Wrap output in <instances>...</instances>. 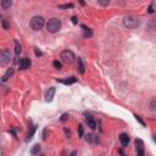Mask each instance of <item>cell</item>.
I'll return each instance as SVG.
<instances>
[{"mask_svg":"<svg viewBox=\"0 0 156 156\" xmlns=\"http://www.w3.org/2000/svg\"><path fill=\"white\" fill-rule=\"evenodd\" d=\"M14 72H15V71H14V68H9V70H7V71H6V73H5V75L3 76V78H1V79H3V82H6L7 79H9V78L14 75Z\"/></svg>","mask_w":156,"mask_h":156,"instance_id":"13","label":"cell"},{"mask_svg":"<svg viewBox=\"0 0 156 156\" xmlns=\"http://www.w3.org/2000/svg\"><path fill=\"white\" fill-rule=\"evenodd\" d=\"M60 9H72L73 4H63V5H59Z\"/></svg>","mask_w":156,"mask_h":156,"instance_id":"21","label":"cell"},{"mask_svg":"<svg viewBox=\"0 0 156 156\" xmlns=\"http://www.w3.org/2000/svg\"><path fill=\"white\" fill-rule=\"evenodd\" d=\"M34 53H36V56H38V57L43 55V53H42V51H40V50H39V49H38V48H34Z\"/></svg>","mask_w":156,"mask_h":156,"instance_id":"24","label":"cell"},{"mask_svg":"<svg viewBox=\"0 0 156 156\" xmlns=\"http://www.w3.org/2000/svg\"><path fill=\"white\" fill-rule=\"evenodd\" d=\"M155 103H156V101H155V99H154V100H152V101H151V105H150V106H151V108H150V109H151V110H152V111H154V110H155Z\"/></svg>","mask_w":156,"mask_h":156,"instance_id":"28","label":"cell"},{"mask_svg":"<svg viewBox=\"0 0 156 156\" xmlns=\"http://www.w3.org/2000/svg\"><path fill=\"white\" fill-rule=\"evenodd\" d=\"M10 61V53L7 49H1L0 50V65H6Z\"/></svg>","mask_w":156,"mask_h":156,"instance_id":"5","label":"cell"},{"mask_svg":"<svg viewBox=\"0 0 156 156\" xmlns=\"http://www.w3.org/2000/svg\"><path fill=\"white\" fill-rule=\"evenodd\" d=\"M67 118H68V113H63V115H62V117H61V121H62V122H65Z\"/></svg>","mask_w":156,"mask_h":156,"instance_id":"26","label":"cell"},{"mask_svg":"<svg viewBox=\"0 0 156 156\" xmlns=\"http://www.w3.org/2000/svg\"><path fill=\"white\" fill-rule=\"evenodd\" d=\"M154 12V10H152V5H150L149 6V14H152Z\"/></svg>","mask_w":156,"mask_h":156,"instance_id":"32","label":"cell"},{"mask_svg":"<svg viewBox=\"0 0 156 156\" xmlns=\"http://www.w3.org/2000/svg\"><path fill=\"white\" fill-rule=\"evenodd\" d=\"M82 28H83V32H84V34H83V36H84L85 38H87V37H92V36H93V32L90 31L89 28H87L85 26H82Z\"/></svg>","mask_w":156,"mask_h":156,"instance_id":"17","label":"cell"},{"mask_svg":"<svg viewBox=\"0 0 156 156\" xmlns=\"http://www.w3.org/2000/svg\"><path fill=\"white\" fill-rule=\"evenodd\" d=\"M43 139H46V128L43 130Z\"/></svg>","mask_w":156,"mask_h":156,"instance_id":"31","label":"cell"},{"mask_svg":"<svg viewBox=\"0 0 156 156\" xmlns=\"http://www.w3.org/2000/svg\"><path fill=\"white\" fill-rule=\"evenodd\" d=\"M39 151H40V145L39 144H36L31 150V154L32 155H39Z\"/></svg>","mask_w":156,"mask_h":156,"instance_id":"15","label":"cell"},{"mask_svg":"<svg viewBox=\"0 0 156 156\" xmlns=\"http://www.w3.org/2000/svg\"><path fill=\"white\" fill-rule=\"evenodd\" d=\"M53 65H54V67H55L56 70H61V68H62L61 62H60V61H57V60H56V61H54V63H53Z\"/></svg>","mask_w":156,"mask_h":156,"instance_id":"20","label":"cell"},{"mask_svg":"<svg viewBox=\"0 0 156 156\" xmlns=\"http://www.w3.org/2000/svg\"><path fill=\"white\" fill-rule=\"evenodd\" d=\"M0 156H4V150H3L1 146H0Z\"/></svg>","mask_w":156,"mask_h":156,"instance_id":"33","label":"cell"},{"mask_svg":"<svg viewBox=\"0 0 156 156\" xmlns=\"http://www.w3.org/2000/svg\"><path fill=\"white\" fill-rule=\"evenodd\" d=\"M98 3H99L100 5H103V6H108V5L110 4V1H109V0H99V1H98Z\"/></svg>","mask_w":156,"mask_h":156,"instance_id":"22","label":"cell"},{"mask_svg":"<svg viewBox=\"0 0 156 156\" xmlns=\"http://www.w3.org/2000/svg\"><path fill=\"white\" fill-rule=\"evenodd\" d=\"M3 26H4V28H5V29H7V28H9V24H7L6 20H3Z\"/></svg>","mask_w":156,"mask_h":156,"instance_id":"27","label":"cell"},{"mask_svg":"<svg viewBox=\"0 0 156 156\" xmlns=\"http://www.w3.org/2000/svg\"><path fill=\"white\" fill-rule=\"evenodd\" d=\"M21 45H20V43L19 42H15V54L16 55H20L21 54Z\"/></svg>","mask_w":156,"mask_h":156,"instance_id":"19","label":"cell"},{"mask_svg":"<svg viewBox=\"0 0 156 156\" xmlns=\"http://www.w3.org/2000/svg\"><path fill=\"white\" fill-rule=\"evenodd\" d=\"M78 133H79V137H80V138L83 137V127H82V125L78 126Z\"/></svg>","mask_w":156,"mask_h":156,"instance_id":"23","label":"cell"},{"mask_svg":"<svg viewBox=\"0 0 156 156\" xmlns=\"http://www.w3.org/2000/svg\"><path fill=\"white\" fill-rule=\"evenodd\" d=\"M29 26L33 31L42 29L43 26H44V19L42 17V16H34V17L29 21Z\"/></svg>","mask_w":156,"mask_h":156,"instance_id":"3","label":"cell"},{"mask_svg":"<svg viewBox=\"0 0 156 156\" xmlns=\"http://www.w3.org/2000/svg\"><path fill=\"white\" fill-rule=\"evenodd\" d=\"M139 24H140V21L133 16H126L123 19V26L127 27L128 29H135L139 27Z\"/></svg>","mask_w":156,"mask_h":156,"instance_id":"1","label":"cell"},{"mask_svg":"<svg viewBox=\"0 0 156 156\" xmlns=\"http://www.w3.org/2000/svg\"><path fill=\"white\" fill-rule=\"evenodd\" d=\"M36 129H37V126H32V128H31V132L28 133V135H27V138H26V142H29L32 138H33V135H34V132H36Z\"/></svg>","mask_w":156,"mask_h":156,"instance_id":"14","label":"cell"},{"mask_svg":"<svg viewBox=\"0 0 156 156\" xmlns=\"http://www.w3.org/2000/svg\"><path fill=\"white\" fill-rule=\"evenodd\" d=\"M11 5H12L11 0H3V1H1V6L4 7V9H9Z\"/></svg>","mask_w":156,"mask_h":156,"instance_id":"18","label":"cell"},{"mask_svg":"<svg viewBox=\"0 0 156 156\" xmlns=\"http://www.w3.org/2000/svg\"><path fill=\"white\" fill-rule=\"evenodd\" d=\"M54 95H55V88L54 87H50L48 90H46V94H45V100L48 103H50L53 99H54Z\"/></svg>","mask_w":156,"mask_h":156,"instance_id":"9","label":"cell"},{"mask_svg":"<svg viewBox=\"0 0 156 156\" xmlns=\"http://www.w3.org/2000/svg\"><path fill=\"white\" fill-rule=\"evenodd\" d=\"M61 59L62 61L67 62V63H71L73 60H75V54H73L71 50H63L61 53Z\"/></svg>","mask_w":156,"mask_h":156,"instance_id":"4","label":"cell"},{"mask_svg":"<svg viewBox=\"0 0 156 156\" xmlns=\"http://www.w3.org/2000/svg\"><path fill=\"white\" fill-rule=\"evenodd\" d=\"M57 82H60V83H63L66 85H70L72 83H76L77 82V78L76 77H67L66 79H57Z\"/></svg>","mask_w":156,"mask_h":156,"instance_id":"10","label":"cell"},{"mask_svg":"<svg viewBox=\"0 0 156 156\" xmlns=\"http://www.w3.org/2000/svg\"><path fill=\"white\" fill-rule=\"evenodd\" d=\"M85 139H87V142H88V143H93V144L99 143V138H98L95 134H88Z\"/></svg>","mask_w":156,"mask_h":156,"instance_id":"12","label":"cell"},{"mask_svg":"<svg viewBox=\"0 0 156 156\" xmlns=\"http://www.w3.org/2000/svg\"><path fill=\"white\" fill-rule=\"evenodd\" d=\"M65 132H66V135H67V137H68V138H70V137H71V132H70V130H68V129H67V128H66V129H65Z\"/></svg>","mask_w":156,"mask_h":156,"instance_id":"29","label":"cell"},{"mask_svg":"<svg viewBox=\"0 0 156 156\" xmlns=\"http://www.w3.org/2000/svg\"><path fill=\"white\" fill-rule=\"evenodd\" d=\"M72 22L75 23V24H76V23L78 22V21H77V17H76V16H73V17H72Z\"/></svg>","mask_w":156,"mask_h":156,"instance_id":"30","label":"cell"},{"mask_svg":"<svg viewBox=\"0 0 156 156\" xmlns=\"http://www.w3.org/2000/svg\"><path fill=\"white\" fill-rule=\"evenodd\" d=\"M134 117H135V120H138L139 122H140V123H142V125H143V126H145V122H144V121H143V120L140 118V116H138V115H135V116H134Z\"/></svg>","mask_w":156,"mask_h":156,"instance_id":"25","label":"cell"},{"mask_svg":"<svg viewBox=\"0 0 156 156\" xmlns=\"http://www.w3.org/2000/svg\"><path fill=\"white\" fill-rule=\"evenodd\" d=\"M135 147H137V156H145L144 154V143L142 139H135Z\"/></svg>","mask_w":156,"mask_h":156,"instance_id":"6","label":"cell"},{"mask_svg":"<svg viewBox=\"0 0 156 156\" xmlns=\"http://www.w3.org/2000/svg\"><path fill=\"white\" fill-rule=\"evenodd\" d=\"M85 122L88 123V127H90L92 129H95L96 128V122L94 120V117L92 115H85Z\"/></svg>","mask_w":156,"mask_h":156,"instance_id":"8","label":"cell"},{"mask_svg":"<svg viewBox=\"0 0 156 156\" xmlns=\"http://www.w3.org/2000/svg\"><path fill=\"white\" fill-rule=\"evenodd\" d=\"M60 28H61V21L57 19H51L46 23V29L50 33H56V32H59Z\"/></svg>","mask_w":156,"mask_h":156,"instance_id":"2","label":"cell"},{"mask_svg":"<svg viewBox=\"0 0 156 156\" xmlns=\"http://www.w3.org/2000/svg\"><path fill=\"white\" fill-rule=\"evenodd\" d=\"M19 66H20V70H26V68H28L31 66V60L28 59V57H23V59L20 60Z\"/></svg>","mask_w":156,"mask_h":156,"instance_id":"7","label":"cell"},{"mask_svg":"<svg viewBox=\"0 0 156 156\" xmlns=\"http://www.w3.org/2000/svg\"><path fill=\"white\" fill-rule=\"evenodd\" d=\"M39 156H44V155H39Z\"/></svg>","mask_w":156,"mask_h":156,"instance_id":"35","label":"cell"},{"mask_svg":"<svg viewBox=\"0 0 156 156\" xmlns=\"http://www.w3.org/2000/svg\"><path fill=\"white\" fill-rule=\"evenodd\" d=\"M120 140H121V144H122L123 146H127L128 143H129V137H128V134L122 133V134L120 135Z\"/></svg>","mask_w":156,"mask_h":156,"instance_id":"11","label":"cell"},{"mask_svg":"<svg viewBox=\"0 0 156 156\" xmlns=\"http://www.w3.org/2000/svg\"><path fill=\"white\" fill-rule=\"evenodd\" d=\"M78 71H79L80 75H83V73H84V65H83L82 59H78Z\"/></svg>","mask_w":156,"mask_h":156,"instance_id":"16","label":"cell"},{"mask_svg":"<svg viewBox=\"0 0 156 156\" xmlns=\"http://www.w3.org/2000/svg\"><path fill=\"white\" fill-rule=\"evenodd\" d=\"M76 154H77V152H76V151H73V152H72V154H71V156H76Z\"/></svg>","mask_w":156,"mask_h":156,"instance_id":"34","label":"cell"}]
</instances>
